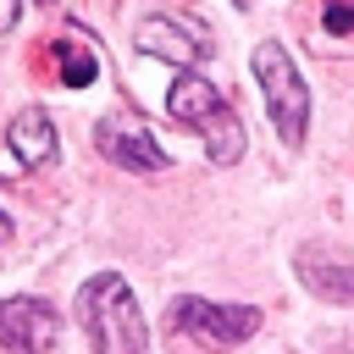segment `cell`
<instances>
[{"label": "cell", "mask_w": 354, "mask_h": 354, "mask_svg": "<svg viewBox=\"0 0 354 354\" xmlns=\"http://www.w3.org/2000/svg\"><path fill=\"white\" fill-rule=\"evenodd\" d=\"M77 321L100 354H149V326L133 288L116 271H100L77 288Z\"/></svg>", "instance_id": "cell-1"}, {"label": "cell", "mask_w": 354, "mask_h": 354, "mask_svg": "<svg viewBox=\"0 0 354 354\" xmlns=\"http://www.w3.org/2000/svg\"><path fill=\"white\" fill-rule=\"evenodd\" d=\"M254 77H260V94H266V111L277 122V133L288 144H304V127H310V88L293 66V55L282 44H254Z\"/></svg>", "instance_id": "cell-2"}, {"label": "cell", "mask_w": 354, "mask_h": 354, "mask_svg": "<svg viewBox=\"0 0 354 354\" xmlns=\"http://www.w3.org/2000/svg\"><path fill=\"white\" fill-rule=\"evenodd\" d=\"M166 321H171V332H188L205 348H232V343H249L260 332L254 304H210V299H194V293H183Z\"/></svg>", "instance_id": "cell-3"}, {"label": "cell", "mask_w": 354, "mask_h": 354, "mask_svg": "<svg viewBox=\"0 0 354 354\" xmlns=\"http://www.w3.org/2000/svg\"><path fill=\"white\" fill-rule=\"evenodd\" d=\"M0 348H11V354H61V315L33 293L0 299Z\"/></svg>", "instance_id": "cell-4"}, {"label": "cell", "mask_w": 354, "mask_h": 354, "mask_svg": "<svg viewBox=\"0 0 354 354\" xmlns=\"http://www.w3.org/2000/svg\"><path fill=\"white\" fill-rule=\"evenodd\" d=\"M94 144H100V155H105L111 166H122V171H166V166H171V155L155 144L149 122H138V116H127V111L100 116Z\"/></svg>", "instance_id": "cell-5"}, {"label": "cell", "mask_w": 354, "mask_h": 354, "mask_svg": "<svg viewBox=\"0 0 354 354\" xmlns=\"http://www.w3.org/2000/svg\"><path fill=\"white\" fill-rule=\"evenodd\" d=\"M133 44H138L144 55L177 61V72H194V66L210 55V39H205L199 28H188V22H177V17H144L138 33H133Z\"/></svg>", "instance_id": "cell-6"}, {"label": "cell", "mask_w": 354, "mask_h": 354, "mask_svg": "<svg viewBox=\"0 0 354 354\" xmlns=\"http://www.w3.org/2000/svg\"><path fill=\"white\" fill-rule=\"evenodd\" d=\"M299 282H304L315 299L354 310V266H348L343 254H332V249H321V243L299 249Z\"/></svg>", "instance_id": "cell-7"}, {"label": "cell", "mask_w": 354, "mask_h": 354, "mask_svg": "<svg viewBox=\"0 0 354 354\" xmlns=\"http://www.w3.org/2000/svg\"><path fill=\"white\" fill-rule=\"evenodd\" d=\"M6 144H11V155H17L22 171H44V166H55V122H50L39 105H28V111L11 116Z\"/></svg>", "instance_id": "cell-8"}, {"label": "cell", "mask_w": 354, "mask_h": 354, "mask_svg": "<svg viewBox=\"0 0 354 354\" xmlns=\"http://www.w3.org/2000/svg\"><path fill=\"white\" fill-rule=\"evenodd\" d=\"M166 111L183 122V127H210L221 111H227V100H221V88L210 83V77H199V72H177V83H171V94H166Z\"/></svg>", "instance_id": "cell-9"}, {"label": "cell", "mask_w": 354, "mask_h": 354, "mask_svg": "<svg viewBox=\"0 0 354 354\" xmlns=\"http://www.w3.org/2000/svg\"><path fill=\"white\" fill-rule=\"evenodd\" d=\"M205 149H210V160H216V166H232V160L243 155V122H238V111H232V105L205 127Z\"/></svg>", "instance_id": "cell-10"}, {"label": "cell", "mask_w": 354, "mask_h": 354, "mask_svg": "<svg viewBox=\"0 0 354 354\" xmlns=\"http://www.w3.org/2000/svg\"><path fill=\"white\" fill-rule=\"evenodd\" d=\"M55 61H61V77H66V88H88V83L100 77V55H94L88 44H72V39H61V44H55Z\"/></svg>", "instance_id": "cell-11"}, {"label": "cell", "mask_w": 354, "mask_h": 354, "mask_svg": "<svg viewBox=\"0 0 354 354\" xmlns=\"http://www.w3.org/2000/svg\"><path fill=\"white\" fill-rule=\"evenodd\" d=\"M326 33H354V6L348 0H332L326 6Z\"/></svg>", "instance_id": "cell-12"}, {"label": "cell", "mask_w": 354, "mask_h": 354, "mask_svg": "<svg viewBox=\"0 0 354 354\" xmlns=\"http://www.w3.org/2000/svg\"><path fill=\"white\" fill-rule=\"evenodd\" d=\"M17 17H22V0H0V33H11Z\"/></svg>", "instance_id": "cell-13"}, {"label": "cell", "mask_w": 354, "mask_h": 354, "mask_svg": "<svg viewBox=\"0 0 354 354\" xmlns=\"http://www.w3.org/2000/svg\"><path fill=\"white\" fill-rule=\"evenodd\" d=\"M6 238H11V221H6V216H0V249H6Z\"/></svg>", "instance_id": "cell-14"}]
</instances>
